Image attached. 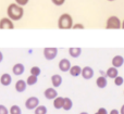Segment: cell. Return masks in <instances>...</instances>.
I'll use <instances>...</instances> for the list:
<instances>
[{
	"mask_svg": "<svg viewBox=\"0 0 124 114\" xmlns=\"http://www.w3.org/2000/svg\"><path fill=\"white\" fill-rule=\"evenodd\" d=\"M7 13H8V16L12 21H19L24 15V9L23 7L19 6V4L11 3L7 9Z\"/></svg>",
	"mask_w": 124,
	"mask_h": 114,
	"instance_id": "1",
	"label": "cell"
},
{
	"mask_svg": "<svg viewBox=\"0 0 124 114\" xmlns=\"http://www.w3.org/2000/svg\"><path fill=\"white\" fill-rule=\"evenodd\" d=\"M73 19L70 14L68 13H63V14L60 15L58 20V27L60 29H70V28H73Z\"/></svg>",
	"mask_w": 124,
	"mask_h": 114,
	"instance_id": "2",
	"label": "cell"
},
{
	"mask_svg": "<svg viewBox=\"0 0 124 114\" xmlns=\"http://www.w3.org/2000/svg\"><path fill=\"white\" fill-rule=\"evenodd\" d=\"M106 28H108V29H120V28H122V22L120 21L118 16L112 15L107 20Z\"/></svg>",
	"mask_w": 124,
	"mask_h": 114,
	"instance_id": "3",
	"label": "cell"
},
{
	"mask_svg": "<svg viewBox=\"0 0 124 114\" xmlns=\"http://www.w3.org/2000/svg\"><path fill=\"white\" fill-rule=\"evenodd\" d=\"M57 54H58V48H56V47H51V48L47 47L44 49V57L48 61L54 60L57 57Z\"/></svg>",
	"mask_w": 124,
	"mask_h": 114,
	"instance_id": "4",
	"label": "cell"
},
{
	"mask_svg": "<svg viewBox=\"0 0 124 114\" xmlns=\"http://www.w3.org/2000/svg\"><path fill=\"white\" fill-rule=\"evenodd\" d=\"M14 24L10 17H2L0 20V29H13Z\"/></svg>",
	"mask_w": 124,
	"mask_h": 114,
	"instance_id": "5",
	"label": "cell"
},
{
	"mask_svg": "<svg viewBox=\"0 0 124 114\" xmlns=\"http://www.w3.org/2000/svg\"><path fill=\"white\" fill-rule=\"evenodd\" d=\"M39 106V100L37 97H30L25 101V107L28 110H35Z\"/></svg>",
	"mask_w": 124,
	"mask_h": 114,
	"instance_id": "6",
	"label": "cell"
},
{
	"mask_svg": "<svg viewBox=\"0 0 124 114\" xmlns=\"http://www.w3.org/2000/svg\"><path fill=\"white\" fill-rule=\"evenodd\" d=\"M71 67H72V65H71V62L68 59H62V60H60V62H59V69H60V71L68 72L71 70Z\"/></svg>",
	"mask_w": 124,
	"mask_h": 114,
	"instance_id": "7",
	"label": "cell"
},
{
	"mask_svg": "<svg viewBox=\"0 0 124 114\" xmlns=\"http://www.w3.org/2000/svg\"><path fill=\"white\" fill-rule=\"evenodd\" d=\"M44 95H45L46 99L48 100H54L58 97V93H57V90L54 88H47L45 90V93H44Z\"/></svg>",
	"mask_w": 124,
	"mask_h": 114,
	"instance_id": "8",
	"label": "cell"
},
{
	"mask_svg": "<svg viewBox=\"0 0 124 114\" xmlns=\"http://www.w3.org/2000/svg\"><path fill=\"white\" fill-rule=\"evenodd\" d=\"M82 76L84 79H90L94 76V70L90 66H85L82 70Z\"/></svg>",
	"mask_w": 124,
	"mask_h": 114,
	"instance_id": "9",
	"label": "cell"
},
{
	"mask_svg": "<svg viewBox=\"0 0 124 114\" xmlns=\"http://www.w3.org/2000/svg\"><path fill=\"white\" fill-rule=\"evenodd\" d=\"M111 63H112V66L119 69V67H121L124 64V58L122 56H120V54H118V56H116V57L112 58Z\"/></svg>",
	"mask_w": 124,
	"mask_h": 114,
	"instance_id": "10",
	"label": "cell"
},
{
	"mask_svg": "<svg viewBox=\"0 0 124 114\" xmlns=\"http://www.w3.org/2000/svg\"><path fill=\"white\" fill-rule=\"evenodd\" d=\"M24 71H25V66H24L22 63H16V64H14L13 65V67H12L13 74L16 75V76L22 75V74L24 73Z\"/></svg>",
	"mask_w": 124,
	"mask_h": 114,
	"instance_id": "11",
	"label": "cell"
},
{
	"mask_svg": "<svg viewBox=\"0 0 124 114\" xmlns=\"http://www.w3.org/2000/svg\"><path fill=\"white\" fill-rule=\"evenodd\" d=\"M26 86H27V83H26L25 80L19 79L15 83V90H16L17 93H23V91H25Z\"/></svg>",
	"mask_w": 124,
	"mask_h": 114,
	"instance_id": "12",
	"label": "cell"
},
{
	"mask_svg": "<svg viewBox=\"0 0 124 114\" xmlns=\"http://www.w3.org/2000/svg\"><path fill=\"white\" fill-rule=\"evenodd\" d=\"M11 82H12V77H11V75L8 73L2 74L1 77H0V83H1V85H3V86H9V85L11 84Z\"/></svg>",
	"mask_w": 124,
	"mask_h": 114,
	"instance_id": "13",
	"label": "cell"
},
{
	"mask_svg": "<svg viewBox=\"0 0 124 114\" xmlns=\"http://www.w3.org/2000/svg\"><path fill=\"white\" fill-rule=\"evenodd\" d=\"M106 75H107V77L114 79L116 77H118V76H119L118 69H116V67H114V66L109 67V69L107 70V72H106Z\"/></svg>",
	"mask_w": 124,
	"mask_h": 114,
	"instance_id": "14",
	"label": "cell"
},
{
	"mask_svg": "<svg viewBox=\"0 0 124 114\" xmlns=\"http://www.w3.org/2000/svg\"><path fill=\"white\" fill-rule=\"evenodd\" d=\"M107 84H108V82H107L106 76H99V77L96 79V85L98 88H101V89L106 88V87H107Z\"/></svg>",
	"mask_w": 124,
	"mask_h": 114,
	"instance_id": "15",
	"label": "cell"
},
{
	"mask_svg": "<svg viewBox=\"0 0 124 114\" xmlns=\"http://www.w3.org/2000/svg\"><path fill=\"white\" fill-rule=\"evenodd\" d=\"M51 83H52V86L56 88V87H60L62 84V77L58 74H54V75L51 76Z\"/></svg>",
	"mask_w": 124,
	"mask_h": 114,
	"instance_id": "16",
	"label": "cell"
},
{
	"mask_svg": "<svg viewBox=\"0 0 124 114\" xmlns=\"http://www.w3.org/2000/svg\"><path fill=\"white\" fill-rule=\"evenodd\" d=\"M82 67L79 66V65H74V66L71 67V70L69 72H70V74L73 76V77H77V76L82 75Z\"/></svg>",
	"mask_w": 124,
	"mask_h": 114,
	"instance_id": "17",
	"label": "cell"
},
{
	"mask_svg": "<svg viewBox=\"0 0 124 114\" xmlns=\"http://www.w3.org/2000/svg\"><path fill=\"white\" fill-rule=\"evenodd\" d=\"M63 104H64V98L63 97H57L56 99L54 100V107L57 109V110H60V109H63Z\"/></svg>",
	"mask_w": 124,
	"mask_h": 114,
	"instance_id": "18",
	"label": "cell"
},
{
	"mask_svg": "<svg viewBox=\"0 0 124 114\" xmlns=\"http://www.w3.org/2000/svg\"><path fill=\"white\" fill-rule=\"evenodd\" d=\"M81 53H82V49L81 48H74V47H72V48H70L69 49V54H70L72 58H74V59H76V58H78L79 56H81Z\"/></svg>",
	"mask_w": 124,
	"mask_h": 114,
	"instance_id": "19",
	"label": "cell"
},
{
	"mask_svg": "<svg viewBox=\"0 0 124 114\" xmlns=\"http://www.w3.org/2000/svg\"><path fill=\"white\" fill-rule=\"evenodd\" d=\"M73 107V101L70 99V98H64V104H63V110L65 111H70Z\"/></svg>",
	"mask_w": 124,
	"mask_h": 114,
	"instance_id": "20",
	"label": "cell"
},
{
	"mask_svg": "<svg viewBox=\"0 0 124 114\" xmlns=\"http://www.w3.org/2000/svg\"><path fill=\"white\" fill-rule=\"evenodd\" d=\"M37 80H38V77L35 75H30L27 77V79H26V83H27V85H30V86H33V85L37 84Z\"/></svg>",
	"mask_w": 124,
	"mask_h": 114,
	"instance_id": "21",
	"label": "cell"
},
{
	"mask_svg": "<svg viewBox=\"0 0 124 114\" xmlns=\"http://www.w3.org/2000/svg\"><path fill=\"white\" fill-rule=\"evenodd\" d=\"M35 114H47V108L45 106H38L35 109Z\"/></svg>",
	"mask_w": 124,
	"mask_h": 114,
	"instance_id": "22",
	"label": "cell"
},
{
	"mask_svg": "<svg viewBox=\"0 0 124 114\" xmlns=\"http://www.w3.org/2000/svg\"><path fill=\"white\" fill-rule=\"evenodd\" d=\"M10 114H22L21 108L19 106H12L10 108Z\"/></svg>",
	"mask_w": 124,
	"mask_h": 114,
	"instance_id": "23",
	"label": "cell"
},
{
	"mask_svg": "<svg viewBox=\"0 0 124 114\" xmlns=\"http://www.w3.org/2000/svg\"><path fill=\"white\" fill-rule=\"evenodd\" d=\"M40 73H41V71L38 66H33L32 69H31V75H35L38 77V76L40 75Z\"/></svg>",
	"mask_w": 124,
	"mask_h": 114,
	"instance_id": "24",
	"label": "cell"
},
{
	"mask_svg": "<svg viewBox=\"0 0 124 114\" xmlns=\"http://www.w3.org/2000/svg\"><path fill=\"white\" fill-rule=\"evenodd\" d=\"M123 83H124V78L122 76L119 75L118 77L114 78V84H116V86H121V85H123Z\"/></svg>",
	"mask_w": 124,
	"mask_h": 114,
	"instance_id": "25",
	"label": "cell"
},
{
	"mask_svg": "<svg viewBox=\"0 0 124 114\" xmlns=\"http://www.w3.org/2000/svg\"><path fill=\"white\" fill-rule=\"evenodd\" d=\"M9 111H10V110H8V109H7L4 106L0 104V114H8Z\"/></svg>",
	"mask_w": 124,
	"mask_h": 114,
	"instance_id": "26",
	"label": "cell"
},
{
	"mask_svg": "<svg viewBox=\"0 0 124 114\" xmlns=\"http://www.w3.org/2000/svg\"><path fill=\"white\" fill-rule=\"evenodd\" d=\"M52 1V3L54 4V6H58V7H60L62 6V4L65 2V0H51Z\"/></svg>",
	"mask_w": 124,
	"mask_h": 114,
	"instance_id": "27",
	"label": "cell"
},
{
	"mask_svg": "<svg viewBox=\"0 0 124 114\" xmlns=\"http://www.w3.org/2000/svg\"><path fill=\"white\" fill-rule=\"evenodd\" d=\"M15 2H16V4H19V6H26L28 2V0H15Z\"/></svg>",
	"mask_w": 124,
	"mask_h": 114,
	"instance_id": "28",
	"label": "cell"
},
{
	"mask_svg": "<svg viewBox=\"0 0 124 114\" xmlns=\"http://www.w3.org/2000/svg\"><path fill=\"white\" fill-rule=\"evenodd\" d=\"M73 28H74V29H84L85 26H84L83 24L77 23V24H74V25H73Z\"/></svg>",
	"mask_w": 124,
	"mask_h": 114,
	"instance_id": "29",
	"label": "cell"
},
{
	"mask_svg": "<svg viewBox=\"0 0 124 114\" xmlns=\"http://www.w3.org/2000/svg\"><path fill=\"white\" fill-rule=\"evenodd\" d=\"M95 114H109V113L107 112V110H106L105 108H100V109H99V110L97 111V112L95 113Z\"/></svg>",
	"mask_w": 124,
	"mask_h": 114,
	"instance_id": "30",
	"label": "cell"
},
{
	"mask_svg": "<svg viewBox=\"0 0 124 114\" xmlns=\"http://www.w3.org/2000/svg\"><path fill=\"white\" fill-rule=\"evenodd\" d=\"M109 114H120V111L116 110V109H113V110L110 111V113H109Z\"/></svg>",
	"mask_w": 124,
	"mask_h": 114,
	"instance_id": "31",
	"label": "cell"
},
{
	"mask_svg": "<svg viewBox=\"0 0 124 114\" xmlns=\"http://www.w3.org/2000/svg\"><path fill=\"white\" fill-rule=\"evenodd\" d=\"M120 114H124V104L121 107V109H120Z\"/></svg>",
	"mask_w": 124,
	"mask_h": 114,
	"instance_id": "32",
	"label": "cell"
},
{
	"mask_svg": "<svg viewBox=\"0 0 124 114\" xmlns=\"http://www.w3.org/2000/svg\"><path fill=\"white\" fill-rule=\"evenodd\" d=\"M2 60H3V54H2V52L0 51V63L2 62Z\"/></svg>",
	"mask_w": 124,
	"mask_h": 114,
	"instance_id": "33",
	"label": "cell"
},
{
	"mask_svg": "<svg viewBox=\"0 0 124 114\" xmlns=\"http://www.w3.org/2000/svg\"><path fill=\"white\" fill-rule=\"evenodd\" d=\"M122 28H123V29H124V21L122 22Z\"/></svg>",
	"mask_w": 124,
	"mask_h": 114,
	"instance_id": "34",
	"label": "cell"
},
{
	"mask_svg": "<svg viewBox=\"0 0 124 114\" xmlns=\"http://www.w3.org/2000/svg\"><path fill=\"white\" fill-rule=\"evenodd\" d=\"M79 114H88L87 112H82V113H79Z\"/></svg>",
	"mask_w": 124,
	"mask_h": 114,
	"instance_id": "35",
	"label": "cell"
},
{
	"mask_svg": "<svg viewBox=\"0 0 124 114\" xmlns=\"http://www.w3.org/2000/svg\"><path fill=\"white\" fill-rule=\"evenodd\" d=\"M108 1H114V0H108Z\"/></svg>",
	"mask_w": 124,
	"mask_h": 114,
	"instance_id": "36",
	"label": "cell"
}]
</instances>
